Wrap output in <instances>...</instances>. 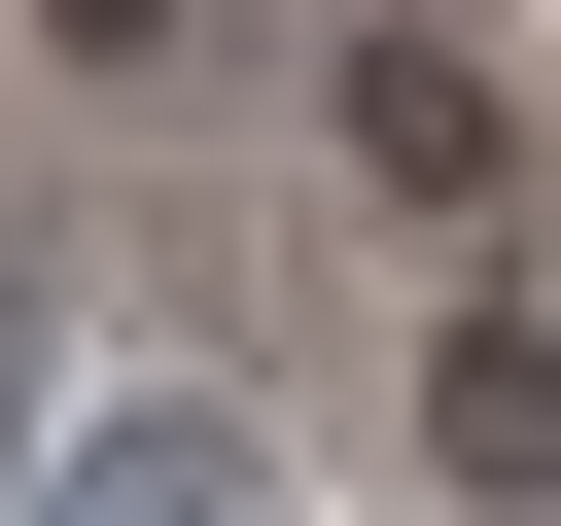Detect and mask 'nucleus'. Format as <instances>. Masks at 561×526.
Wrapping results in <instances>:
<instances>
[{
  "mask_svg": "<svg viewBox=\"0 0 561 526\" xmlns=\"http://www.w3.org/2000/svg\"><path fill=\"white\" fill-rule=\"evenodd\" d=\"M35 526H280V456L210 386H105V421H35Z\"/></svg>",
  "mask_w": 561,
  "mask_h": 526,
  "instance_id": "1",
  "label": "nucleus"
},
{
  "mask_svg": "<svg viewBox=\"0 0 561 526\" xmlns=\"http://www.w3.org/2000/svg\"><path fill=\"white\" fill-rule=\"evenodd\" d=\"M421 456L526 526V491H561V316H491V281H456V316H421Z\"/></svg>",
  "mask_w": 561,
  "mask_h": 526,
  "instance_id": "2",
  "label": "nucleus"
},
{
  "mask_svg": "<svg viewBox=\"0 0 561 526\" xmlns=\"http://www.w3.org/2000/svg\"><path fill=\"white\" fill-rule=\"evenodd\" d=\"M316 140H351L386 210H491V70H456V35H351V70H316Z\"/></svg>",
  "mask_w": 561,
  "mask_h": 526,
  "instance_id": "3",
  "label": "nucleus"
},
{
  "mask_svg": "<svg viewBox=\"0 0 561 526\" xmlns=\"http://www.w3.org/2000/svg\"><path fill=\"white\" fill-rule=\"evenodd\" d=\"M35 35H70V70H140V35H175V0H35Z\"/></svg>",
  "mask_w": 561,
  "mask_h": 526,
  "instance_id": "4",
  "label": "nucleus"
}]
</instances>
